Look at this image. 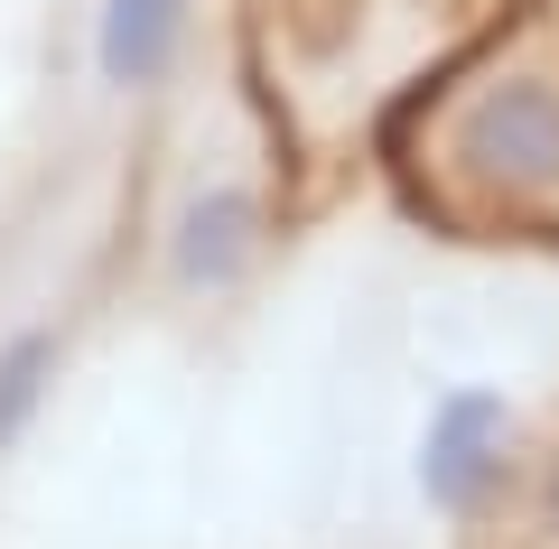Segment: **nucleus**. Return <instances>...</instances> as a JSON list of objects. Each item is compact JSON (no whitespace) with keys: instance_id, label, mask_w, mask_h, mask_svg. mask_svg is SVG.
Returning a JSON list of instances; mask_svg holds the SVG:
<instances>
[{"instance_id":"f257e3e1","label":"nucleus","mask_w":559,"mask_h":549,"mask_svg":"<svg viewBox=\"0 0 559 549\" xmlns=\"http://www.w3.org/2000/svg\"><path fill=\"white\" fill-rule=\"evenodd\" d=\"M457 158L495 177L503 196L559 187V84L550 75H503L457 103Z\"/></svg>"},{"instance_id":"f03ea898","label":"nucleus","mask_w":559,"mask_h":549,"mask_svg":"<svg viewBox=\"0 0 559 549\" xmlns=\"http://www.w3.org/2000/svg\"><path fill=\"white\" fill-rule=\"evenodd\" d=\"M513 466V401L485 382H448L419 429V493L439 512H485Z\"/></svg>"},{"instance_id":"7ed1b4c3","label":"nucleus","mask_w":559,"mask_h":549,"mask_svg":"<svg viewBox=\"0 0 559 549\" xmlns=\"http://www.w3.org/2000/svg\"><path fill=\"white\" fill-rule=\"evenodd\" d=\"M261 234H271V215L252 187H197L168 234V271H178V289H234L261 261Z\"/></svg>"},{"instance_id":"20e7f679","label":"nucleus","mask_w":559,"mask_h":549,"mask_svg":"<svg viewBox=\"0 0 559 549\" xmlns=\"http://www.w3.org/2000/svg\"><path fill=\"white\" fill-rule=\"evenodd\" d=\"M187 20H197V0H103L94 10V75L112 94L168 84V65L187 47Z\"/></svg>"},{"instance_id":"39448f33","label":"nucleus","mask_w":559,"mask_h":549,"mask_svg":"<svg viewBox=\"0 0 559 549\" xmlns=\"http://www.w3.org/2000/svg\"><path fill=\"white\" fill-rule=\"evenodd\" d=\"M57 363H66V335L57 326H20L0 335V456L38 429V410L57 401Z\"/></svg>"},{"instance_id":"423d86ee","label":"nucleus","mask_w":559,"mask_h":549,"mask_svg":"<svg viewBox=\"0 0 559 549\" xmlns=\"http://www.w3.org/2000/svg\"><path fill=\"white\" fill-rule=\"evenodd\" d=\"M540 530H550V540H559V456H550V466H540Z\"/></svg>"}]
</instances>
